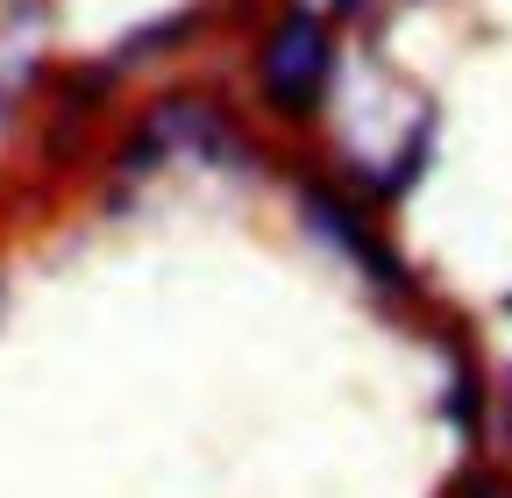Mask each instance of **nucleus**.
I'll list each match as a JSON object with an SVG mask.
<instances>
[{"label":"nucleus","mask_w":512,"mask_h":498,"mask_svg":"<svg viewBox=\"0 0 512 498\" xmlns=\"http://www.w3.org/2000/svg\"><path fill=\"white\" fill-rule=\"evenodd\" d=\"M29 57H36V43H29V36H0V107H8V100L22 93Z\"/></svg>","instance_id":"obj_3"},{"label":"nucleus","mask_w":512,"mask_h":498,"mask_svg":"<svg viewBox=\"0 0 512 498\" xmlns=\"http://www.w3.org/2000/svg\"><path fill=\"white\" fill-rule=\"evenodd\" d=\"M328 86H335V29L313 8L278 15L264 50H256V93H264V107L285 121H306V114H320Z\"/></svg>","instance_id":"obj_1"},{"label":"nucleus","mask_w":512,"mask_h":498,"mask_svg":"<svg viewBox=\"0 0 512 498\" xmlns=\"http://www.w3.org/2000/svg\"><path fill=\"white\" fill-rule=\"evenodd\" d=\"M456 498H505V491H498V477H463Z\"/></svg>","instance_id":"obj_5"},{"label":"nucleus","mask_w":512,"mask_h":498,"mask_svg":"<svg viewBox=\"0 0 512 498\" xmlns=\"http://www.w3.org/2000/svg\"><path fill=\"white\" fill-rule=\"evenodd\" d=\"M299 200H306V221H313L320 235H328L349 264H363L377 285H392V292L406 285V271H399V257H392V249H384V235H377V228H370V221H363V214L342 200V193H328V185H306Z\"/></svg>","instance_id":"obj_2"},{"label":"nucleus","mask_w":512,"mask_h":498,"mask_svg":"<svg viewBox=\"0 0 512 498\" xmlns=\"http://www.w3.org/2000/svg\"><path fill=\"white\" fill-rule=\"evenodd\" d=\"M335 15H349V22H384L392 8H406V0H328Z\"/></svg>","instance_id":"obj_4"}]
</instances>
